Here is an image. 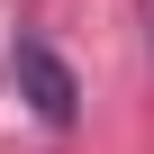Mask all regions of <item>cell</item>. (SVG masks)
I'll list each match as a JSON object with an SVG mask.
<instances>
[{
    "label": "cell",
    "instance_id": "1",
    "mask_svg": "<svg viewBox=\"0 0 154 154\" xmlns=\"http://www.w3.org/2000/svg\"><path fill=\"white\" fill-rule=\"evenodd\" d=\"M9 82H18V100H27L45 127H72V118H82V82H72V63H63L45 36H18V45H9Z\"/></svg>",
    "mask_w": 154,
    "mask_h": 154
}]
</instances>
